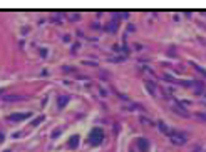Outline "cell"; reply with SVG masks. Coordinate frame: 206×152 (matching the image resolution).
I'll return each instance as SVG.
<instances>
[{
	"mask_svg": "<svg viewBox=\"0 0 206 152\" xmlns=\"http://www.w3.org/2000/svg\"><path fill=\"white\" fill-rule=\"evenodd\" d=\"M44 120V117H39V119H35L34 122H32V125H37V124H40V122Z\"/></svg>",
	"mask_w": 206,
	"mask_h": 152,
	"instance_id": "ba28073f",
	"label": "cell"
},
{
	"mask_svg": "<svg viewBox=\"0 0 206 152\" xmlns=\"http://www.w3.org/2000/svg\"><path fill=\"white\" fill-rule=\"evenodd\" d=\"M169 139H171L173 144H176V146H181V144L186 142V137H184V134H181V132H173V130H171V134H169Z\"/></svg>",
	"mask_w": 206,
	"mask_h": 152,
	"instance_id": "7a4b0ae2",
	"label": "cell"
},
{
	"mask_svg": "<svg viewBox=\"0 0 206 152\" xmlns=\"http://www.w3.org/2000/svg\"><path fill=\"white\" fill-rule=\"evenodd\" d=\"M22 95H5L3 97V100H7V102H14V100H22Z\"/></svg>",
	"mask_w": 206,
	"mask_h": 152,
	"instance_id": "8992f818",
	"label": "cell"
},
{
	"mask_svg": "<svg viewBox=\"0 0 206 152\" xmlns=\"http://www.w3.org/2000/svg\"><path fill=\"white\" fill-rule=\"evenodd\" d=\"M67 146H69V149H77V146H79V135H71Z\"/></svg>",
	"mask_w": 206,
	"mask_h": 152,
	"instance_id": "5b68a950",
	"label": "cell"
},
{
	"mask_svg": "<svg viewBox=\"0 0 206 152\" xmlns=\"http://www.w3.org/2000/svg\"><path fill=\"white\" fill-rule=\"evenodd\" d=\"M59 134H60V129H57V130H55V132H54V134H52V137H54V139H57V137H59Z\"/></svg>",
	"mask_w": 206,
	"mask_h": 152,
	"instance_id": "9c48e42d",
	"label": "cell"
},
{
	"mask_svg": "<svg viewBox=\"0 0 206 152\" xmlns=\"http://www.w3.org/2000/svg\"><path fill=\"white\" fill-rule=\"evenodd\" d=\"M28 117H30L28 112H17V114H10L7 119H9L10 122H20V120H25V119H28Z\"/></svg>",
	"mask_w": 206,
	"mask_h": 152,
	"instance_id": "3957f363",
	"label": "cell"
},
{
	"mask_svg": "<svg viewBox=\"0 0 206 152\" xmlns=\"http://www.w3.org/2000/svg\"><path fill=\"white\" fill-rule=\"evenodd\" d=\"M0 142H3V134L0 132Z\"/></svg>",
	"mask_w": 206,
	"mask_h": 152,
	"instance_id": "30bf717a",
	"label": "cell"
},
{
	"mask_svg": "<svg viewBox=\"0 0 206 152\" xmlns=\"http://www.w3.org/2000/svg\"><path fill=\"white\" fill-rule=\"evenodd\" d=\"M136 144L139 146V150H141V152H147V150H149V142H147L146 139H138Z\"/></svg>",
	"mask_w": 206,
	"mask_h": 152,
	"instance_id": "277c9868",
	"label": "cell"
},
{
	"mask_svg": "<svg viewBox=\"0 0 206 152\" xmlns=\"http://www.w3.org/2000/svg\"><path fill=\"white\" fill-rule=\"evenodd\" d=\"M67 102H69V97H59V107L62 109L64 105L67 104Z\"/></svg>",
	"mask_w": 206,
	"mask_h": 152,
	"instance_id": "52a82bcc",
	"label": "cell"
},
{
	"mask_svg": "<svg viewBox=\"0 0 206 152\" xmlns=\"http://www.w3.org/2000/svg\"><path fill=\"white\" fill-rule=\"evenodd\" d=\"M102 141H104V130L101 127H94L89 135V144L90 146H99Z\"/></svg>",
	"mask_w": 206,
	"mask_h": 152,
	"instance_id": "6da1fadb",
	"label": "cell"
},
{
	"mask_svg": "<svg viewBox=\"0 0 206 152\" xmlns=\"http://www.w3.org/2000/svg\"><path fill=\"white\" fill-rule=\"evenodd\" d=\"M5 152H10V150H5Z\"/></svg>",
	"mask_w": 206,
	"mask_h": 152,
	"instance_id": "8fae6325",
	"label": "cell"
}]
</instances>
